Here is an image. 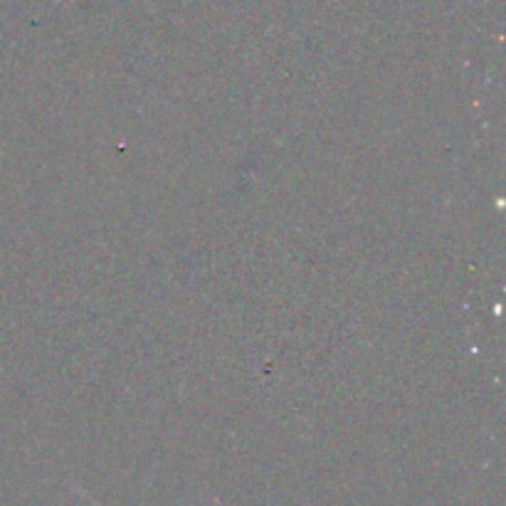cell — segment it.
I'll return each instance as SVG.
<instances>
[{"instance_id": "cell-1", "label": "cell", "mask_w": 506, "mask_h": 506, "mask_svg": "<svg viewBox=\"0 0 506 506\" xmlns=\"http://www.w3.org/2000/svg\"><path fill=\"white\" fill-rule=\"evenodd\" d=\"M80 494H82V496H86V494H84V492H82V489H80ZM86 499L92 501V504H94V506H101V504H99V501H94V499H92V496H86Z\"/></svg>"}]
</instances>
